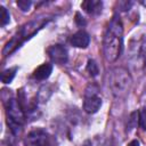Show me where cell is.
<instances>
[{
    "label": "cell",
    "instance_id": "6da1fadb",
    "mask_svg": "<svg viewBox=\"0 0 146 146\" xmlns=\"http://www.w3.org/2000/svg\"><path fill=\"white\" fill-rule=\"evenodd\" d=\"M123 47V25L119 15H114L110 21L103 39L104 56L108 62H115Z\"/></svg>",
    "mask_w": 146,
    "mask_h": 146
},
{
    "label": "cell",
    "instance_id": "7a4b0ae2",
    "mask_svg": "<svg viewBox=\"0 0 146 146\" xmlns=\"http://www.w3.org/2000/svg\"><path fill=\"white\" fill-rule=\"evenodd\" d=\"M50 21V18L48 17H39L35 18L29 23H26L25 25H23L19 31H17V33L13 36V39L10 41H8L2 50V55L7 56L9 54H11L13 51H15L17 48L21 47L22 43H24L26 40H29L31 36H33L44 24H47Z\"/></svg>",
    "mask_w": 146,
    "mask_h": 146
},
{
    "label": "cell",
    "instance_id": "3957f363",
    "mask_svg": "<svg viewBox=\"0 0 146 146\" xmlns=\"http://www.w3.org/2000/svg\"><path fill=\"white\" fill-rule=\"evenodd\" d=\"M3 105L6 108V117L7 124L10 131L14 135H18L25 122V112L19 103L18 99L14 98L13 96H8V98L3 97Z\"/></svg>",
    "mask_w": 146,
    "mask_h": 146
},
{
    "label": "cell",
    "instance_id": "277c9868",
    "mask_svg": "<svg viewBox=\"0 0 146 146\" xmlns=\"http://www.w3.org/2000/svg\"><path fill=\"white\" fill-rule=\"evenodd\" d=\"M131 76L124 67H115L110 73V87L116 97L124 96L131 87Z\"/></svg>",
    "mask_w": 146,
    "mask_h": 146
},
{
    "label": "cell",
    "instance_id": "5b68a950",
    "mask_svg": "<svg viewBox=\"0 0 146 146\" xmlns=\"http://www.w3.org/2000/svg\"><path fill=\"white\" fill-rule=\"evenodd\" d=\"M102 106V98L98 96V88L95 84H89L84 91L83 110L88 114H95Z\"/></svg>",
    "mask_w": 146,
    "mask_h": 146
},
{
    "label": "cell",
    "instance_id": "8992f818",
    "mask_svg": "<svg viewBox=\"0 0 146 146\" xmlns=\"http://www.w3.org/2000/svg\"><path fill=\"white\" fill-rule=\"evenodd\" d=\"M49 140V135L41 128L31 130L24 138V146H46Z\"/></svg>",
    "mask_w": 146,
    "mask_h": 146
},
{
    "label": "cell",
    "instance_id": "52a82bcc",
    "mask_svg": "<svg viewBox=\"0 0 146 146\" xmlns=\"http://www.w3.org/2000/svg\"><path fill=\"white\" fill-rule=\"evenodd\" d=\"M46 51H47V55H48L49 59L55 64L63 65L67 62V58H68L67 49L64 46L59 44V43L49 46Z\"/></svg>",
    "mask_w": 146,
    "mask_h": 146
},
{
    "label": "cell",
    "instance_id": "ba28073f",
    "mask_svg": "<svg viewBox=\"0 0 146 146\" xmlns=\"http://www.w3.org/2000/svg\"><path fill=\"white\" fill-rule=\"evenodd\" d=\"M131 59H133V64L144 66V63L146 60V40L145 39H138L133 42H131Z\"/></svg>",
    "mask_w": 146,
    "mask_h": 146
},
{
    "label": "cell",
    "instance_id": "9c48e42d",
    "mask_svg": "<svg viewBox=\"0 0 146 146\" xmlns=\"http://www.w3.org/2000/svg\"><path fill=\"white\" fill-rule=\"evenodd\" d=\"M89 42H90V36L83 30H80V31L75 32L70 38V43L73 47H76V48H87L89 46Z\"/></svg>",
    "mask_w": 146,
    "mask_h": 146
},
{
    "label": "cell",
    "instance_id": "30bf717a",
    "mask_svg": "<svg viewBox=\"0 0 146 146\" xmlns=\"http://www.w3.org/2000/svg\"><path fill=\"white\" fill-rule=\"evenodd\" d=\"M51 72H52V65L49 64V63H44V64L38 66V67L34 70L32 76H33L35 80L42 81V80L48 79V78L50 76Z\"/></svg>",
    "mask_w": 146,
    "mask_h": 146
},
{
    "label": "cell",
    "instance_id": "8fae6325",
    "mask_svg": "<svg viewBox=\"0 0 146 146\" xmlns=\"http://www.w3.org/2000/svg\"><path fill=\"white\" fill-rule=\"evenodd\" d=\"M81 7L90 15H98L103 9V2L99 0H86L81 3Z\"/></svg>",
    "mask_w": 146,
    "mask_h": 146
},
{
    "label": "cell",
    "instance_id": "7c38bea8",
    "mask_svg": "<svg viewBox=\"0 0 146 146\" xmlns=\"http://www.w3.org/2000/svg\"><path fill=\"white\" fill-rule=\"evenodd\" d=\"M16 72H17V67H10V68L5 70L1 73V81L3 83H10L13 81V79L15 78Z\"/></svg>",
    "mask_w": 146,
    "mask_h": 146
},
{
    "label": "cell",
    "instance_id": "4fadbf2b",
    "mask_svg": "<svg viewBox=\"0 0 146 146\" xmlns=\"http://www.w3.org/2000/svg\"><path fill=\"white\" fill-rule=\"evenodd\" d=\"M86 70H87V72L89 73V75H91V76H97L98 73H99L98 65H97V63H96L94 59H89V60H88L87 66H86Z\"/></svg>",
    "mask_w": 146,
    "mask_h": 146
},
{
    "label": "cell",
    "instance_id": "5bb4252c",
    "mask_svg": "<svg viewBox=\"0 0 146 146\" xmlns=\"http://www.w3.org/2000/svg\"><path fill=\"white\" fill-rule=\"evenodd\" d=\"M9 22H10L9 11L3 6H1L0 7V23H1V26H6Z\"/></svg>",
    "mask_w": 146,
    "mask_h": 146
},
{
    "label": "cell",
    "instance_id": "9a60e30c",
    "mask_svg": "<svg viewBox=\"0 0 146 146\" xmlns=\"http://www.w3.org/2000/svg\"><path fill=\"white\" fill-rule=\"evenodd\" d=\"M138 120H139V122H138L139 125L144 130H146V106L141 107L140 111L138 112Z\"/></svg>",
    "mask_w": 146,
    "mask_h": 146
},
{
    "label": "cell",
    "instance_id": "2e32d148",
    "mask_svg": "<svg viewBox=\"0 0 146 146\" xmlns=\"http://www.w3.org/2000/svg\"><path fill=\"white\" fill-rule=\"evenodd\" d=\"M16 3L19 7V9L23 10V11H29V9H30V7L32 5V2L30 0H18Z\"/></svg>",
    "mask_w": 146,
    "mask_h": 146
},
{
    "label": "cell",
    "instance_id": "e0dca14e",
    "mask_svg": "<svg viewBox=\"0 0 146 146\" xmlns=\"http://www.w3.org/2000/svg\"><path fill=\"white\" fill-rule=\"evenodd\" d=\"M137 122H139V120H138V112H133V113H131V115H130L128 127H129L130 129H132V128L137 124Z\"/></svg>",
    "mask_w": 146,
    "mask_h": 146
},
{
    "label": "cell",
    "instance_id": "ac0fdd59",
    "mask_svg": "<svg viewBox=\"0 0 146 146\" xmlns=\"http://www.w3.org/2000/svg\"><path fill=\"white\" fill-rule=\"evenodd\" d=\"M75 23H76V25L80 26V27L86 25V19H84L83 16H81L80 13H76V14H75Z\"/></svg>",
    "mask_w": 146,
    "mask_h": 146
},
{
    "label": "cell",
    "instance_id": "d6986e66",
    "mask_svg": "<svg viewBox=\"0 0 146 146\" xmlns=\"http://www.w3.org/2000/svg\"><path fill=\"white\" fill-rule=\"evenodd\" d=\"M128 146H140V145H139V141H138L137 139H133V140H131V141L128 144Z\"/></svg>",
    "mask_w": 146,
    "mask_h": 146
},
{
    "label": "cell",
    "instance_id": "ffe728a7",
    "mask_svg": "<svg viewBox=\"0 0 146 146\" xmlns=\"http://www.w3.org/2000/svg\"><path fill=\"white\" fill-rule=\"evenodd\" d=\"M83 146H91V145H90V141H89V140H87V141L84 143V145H83Z\"/></svg>",
    "mask_w": 146,
    "mask_h": 146
}]
</instances>
